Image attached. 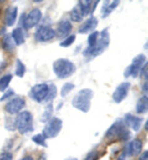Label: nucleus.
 Listing matches in <instances>:
<instances>
[{"label": "nucleus", "mask_w": 148, "mask_h": 160, "mask_svg": "<svg viewBox=\"0 0 148 160\" xmlns=\"http://www.w3.org/2000/svg\"><path fill=\"white\" fill-rule=\"evenodd\" d=\"M110 43V36L109 32V28H105L100 32V38L98 39L97 43L93 47L88 46L83 51V55L84 57L91 59L100 55L105 51Z\"/></svg>", "instance_id": "1"}, {"label": "nucleus", "mask_w": 148, "mask_h": 160, "mask_svg": "<svg viewBox=\"0 0 148 160\" xmlns=\"http://www.w3.org/2000/svg\"><path fill=\"white\" fill-rule=\"evenodd\" d=\"M131 133L126 128L123 119H116L105 132V137L109 140L127 141L130 139Z\"/></svg>", "instance_id": "2"}, {"label": "nucleus", "mask_w": 148, "mask_h": 160, "mask_svg": "<svg viewBox=\"0 0 148 160\" xmlns=\"http://www.w3.org/2000/svg\"><path fill=\"white\" fill-rule=\"evenodd\" d=\"M94 92L90 89H83L79 90L72 100V105L76 109L87 113L90 109L91 99Z\"/></svg>", "instance_id": "3"}, {"label": "nucleus", "mask_w": 148, "mask_h": 160, "mask_svg": "<svg viewBox=\"0 0 148 160\" xmlns=\"http://www.w3.org/2000/svg\"><path fill=\"white\" fill-rule=\"evenodd\" d=\"M53 71L59 79H66L72 76L76 71V67L66 58H59L53 63Z\"/></svg>", "instance_id": "4"}, {"label": "nucleus", "mask_w": 148, "mask_h": 160, "mask_svg": "<svg viewBox=\"0 0 148 160\" xmlns=\"http://www.w3.org/2000/svg\"><path fill=\"white\" fill-rule=\"evenodd\" d=\"M15 128L20 134H26L33 131V120L29 111L24 110L18 114L15 120Z\"/></svg>", "instance_id": "5"}, {"label": "nucleus", "mask_w": 148, "mask_h": 160, "mask_svg": "<svg viewBox=\"0 0 148 160\" xmlns=\"http://www.w3.org/2000/svg\"><path fill=\"white\" fill-rule=\"evenodd\" d=\"M63 122L58 118H52L47 122L46 125L43 129L42 135L46 139L55 138L62 130Z\"/></svg>", "instance_id": "6"}, {"label": "nucleus", "mask_w": 148, "mask_h": 160, "mask_svg": "<svg viewBox=\"0 0 148 160\" xmlns=\"http://www.w3.org/2000/svg\"><path fill=\"white\" fill-rule=\"evenodd\" d=\"M147 57L144 54H139L133 58L132 62L130 66H128L124 72V77L125 78H129L130 77H132L133 78H136L138 74L142 69L143 65L146 63Z\"/></svg>", "instance_id": "7"}, {"label": "nucleus", "mask_w": 148, "mask_h": 160, "mask_svg": "<svg viewBox=\"0 0 148 160\" xmlns=\"http://www.w3.org/2000/svg\"><path fill=\"white\" fill-rule=\"evenodd\" d=\"M48 93V85L47 84H37L30 88L29 97L37 102H45Z\"/></svg>", "instance_id": "8"}, {"label": "nucleus", "mask_w": 148, "mask_h": 160, "mask_svg": "<svg viewBox=\"0 0 148 160\" xmlns=\"http://www.w3.org/2000/svg\"><path fill=\"white\" fill-rule=\"evenodd\" d=\"M42 18V12L39 9H33L28 14L23 20V27L25 30H30L40 22Z\"/></svg>", "instance_id": "9"}, {"label": "nucleus", "mask_w": 148, "mask_h": 160, "mask_svg": "<svg viewBox=\"0 0 148 160\" xmlns=\"http://www.w3.org/2000/svg\"><path fill=\"white\" fill-rule=\"evenodd\" d=\"M55 36V30L48 26H40L34 34L35 40L40 43L51 41Z\"/></svg>", "instance_id": "10"}, {"label": "nucleus", "mask_w": 148, "mask_h": 160, "mask_svg": "<svg viewBox=\"0 0 148 160\" xmlns=\"http://www.w3.org/2000/svg\"><path fill=\"white\" fill-rule=\"evenodd\" d=\"M130 88L131 84L128 82H122L120 84H119L113 92L112 98L114 102L117 104L121 103L126 98Z\"/></svg>", "instance_id": "11"}, {"label": "nucleus", "mask_w": 148, "mask_h": 160, "mask_svg": "<svg viewBox=\"0 0 148 160\" xmlns=\"http://www.w3.org/2000/svg\"><path fill=\"white\" fill-rule=\"evenodd\" d=\"M25 101L21 98H15L9 100L4 106L6 112L11 115L18 113L25 107Z\"/></svg>", "instance_id": "12"}, {"label": "nucleus", "mask_w": 148, "mask_h": 160, "mask_svg": "<svg viewBox=\"0 0 148 160\" xmlns=\"http://www.w3.org/2000/svg\"><path fill=\"white\" fill-rule=\"evenodd\" d=\"M123 121L126 126L130 127L133 131H139L142 126L143 118L130 113H126L124 116V119Z\"/></svg>", "instance_id": "13"}, {"label": "nucleus", "mask_w": 148, "mask_h": 160, "mask_svg": "<svg viewBox=\"0 0 148 160\" xmlns=\"http://www.w3.org/2000/svg\"><path fill=\"white\" fill-rule=\"evenodd\" d=\"M72 30V25L69 21L64 20L60 21L57 25L56 31H55L56 36L59 38H64L67 37Z\"/></svg>", "instance_id": "14"}, {"label": "nucleus", "mask_w": 148, "mask_h": 160, "mask_svg": "<svg viewBox=\"0 0 148 160\" xmlns=\"http://www.w3.org/2000/svg\"><path fill=\"white\" fill-rule=\"evenodd\" d=\"M98 19L91 16V17L84 21V22L80 25L78 29V32L79 34H87L89 32L93 31L98 26Z\"/></svg>", "instance_id": "15"}, {"label": "nucleus", "mask_w": 148, "mask_h": 160, "mask_svg": "<svg viewBox=\"0 0 148 160\" xmlns=\"http://www.w3.org/2000/svg\"><path fill=\"white\" fill-rule=\"evenodd\" d=\"M18 15V8L17 7L10 6L6 9L4 12V22L7 26L11 27L14 25Z\"/></svg>", "instance_id": "16"}, {"label": "nucleus", "mask_w": 148, "mask_h": 160, "mask_svg": "<svg viewBox=\"0 0 148 160\" xmlns=\"http://www.w3.org/2000/svg\"><path fill=\"white\" fill-rule=\"evenodd\" d=\"M142 149V142L139 138H135L129 143L126 148V154L130 156L135 157L140 154Z\"/></svg>", "instance_id": "17"}, {"label": "nucleus", "mask_w": 148, "mask_h": 160, "mask_svg": "<svg viewBox=\"0 0 148 160\" xmlns=\"http://www.w3.org/2000/svg\"><path fill=\"white\" fill-rule=\"evenodd\" d=\"M109 1H104L103 2V6L101 8V18L103 19L106 18L113 11L119 6L120 2L119 1H113L111 4H109Z\"/></svg>", "instance_id": "18"}, {"label": "nucleus", "mask_w": 148, "mask_h": 160, "mask_svg": "<svg viewBox=\"0 0 148 160\" xmlns=\"http://www.w3.org/2000/svg\"><path fill=\"white\" fill-rule=\"evenodd\" d=\"M12 38H13L14 43L17 46H21L25 42L24 32L21 28H17L13 30L11 34Z\"/></svg>", "instance_id": "19"}, {"label": "nucleus", "mask_w": 148, "mask_h": 160, "mask_svg": "<svg viewBox=\"0 0 148 160\" xmlns=\"http://www.w3.org/2000/svg\"><path fill=\"white\" fill-rule=\"evenodd\" d=\"M148 110V98L147 95H143L138 100L136 105V112L138 114L146 113Z\"/></svg>", "instance_id": "20"}, {"label": "nucleus", "mask_w": 148, "mask_h": 160, "mask_svg": "<svg viewBox=\"0 0 148 160\" xmlns=\"http://www.w3.org/2000/svg\"><path fill=\"white\" fill-rule=\"evenodd\" d=\"M2 47L3 50L8 52H10L15 48V43H14L11 35L5 34L2 38Z\"/></svg>", "instance_id": "21"}, {"label": "nucleus", "mask_w": 148, "mask_h": 160, "mask_svg": "<svg viewBox=\"0 0 148 160\" xmlns=\"http://www.w3.org/2000/svg\"><path fill=\"white\" fill-rule=\"evenodd\" d=\"M92 1H79L78 8L80 10V12L83 17L88 15L91 12V5H92Z\"/></svg>", "instance_id": "22"}, {"label": "nucleus", "mask_w": 148, "mask_h": 160, "mask_svg": "<svg viewBox=\"0 0 148 160\" xmlns=\"http://www.w3.org/2000/svg\"><path fill=\"white\" fill-rule=\"evenodd\" d=\"M54 112V106L52 102L48 103L45 108L44 112L42 114L41 117V121L42 123H47L49 120L51 118V116H52Z\"/></svg>", "instance_id": "23"}, {"label": "nucleus", "mask_w": 148, "mask_h": 160, "mask_svg": "<svg viewBox=\"0 0 148 160\" xmlns=\"http://www.w3.org/2000/svg\"><path fill=\"white\" fill-rule=\"evenodd\" d=\"M69 16L71 20L73 21L74 22H81V21L83 20V16L82 15L78 6L75 7V8L72 9V11L70 12L69 13Z\"/></svg>", "instance_id": "24"}, {"label": "nucleus", "mask_w": 148, "mask_h": 160, "mask_svg": "<svg viewBox=\"0 0 148 160\" xmlns=\"http://www.w3.org/2000/svg\"><path fill=\"white\" fill-rule=\"evenodd\" d=\"M15 74L16 76L20 77V78H23L24 77L25 71H26V69H25V66L20 59L16 60V64H15Z\"/></svg>", "instance_id": "25"}, {"label": "nucleus", "mask_w": 148, "mask_h": 160, "mask_svg": "<svg viewBox=\"0 0 148 160\" xmlns=\"http://www.w3.org/2000/svg\"><path fill=\"white\" fill-rule=\"evenodd\" d=\"M12 79H13V76L10 74L4 75L0 78V92H4L8 88Z\"/></svg>", "instance_id": "26"}, {"label": "nucleus", "mask_w": 148, "mask_h": 160, "mask_svg": "<svg viewBox=\"0 0 148 160\" xmlns=\"http://www.w3.org/2000/svg\"><path fill=\"white\" fill-rule=\"evenodd\" d=\"M56 94H57L56 87L54 84H51L50 85H48V93L45 102H51L56 98Z\"/></svg>", "instance_id": "27"}, {"label": "nucleus", "mask_w": 148, "mask_h": 160, "mask_svg": "<svg viewBox=\"0 0 148 160\" xmlns=\"http://www.w3.org/2000/svg\"><path fill=\"white\" fill-rule=\"evenodd\" d=\"M31 139L33 142L36 143V144L38 146H41V147H47V144L46 143V138L43 137V136L42 135V133L34 135L32 137Z\"/></svg>", "instance_id": "28"}, {"label": "nucleus", "mask_w": 148, "mask_h": 160, "mask_svg": "<svg viewBox=\"0 0 148 160\" xmlns=\"http://www.w3.org/2000/svg\"><path fill=\"white\" fill-rule=\"evenodd\" d=\"M74 84L69 83V82H67V83H65L64 85L62 86V89H61V96L62 98H65L68 94H69L70 92H71L72 89L74 88Z\"/></svg>", "instance_id": "29"}, {"label": "nucleus", "mask_w": 148, "mask_h": 160, "mask_svg": "<svg viewBox=\"0 0 148 160\" xmlns=\"http://www.w3.org/2000/svg\"><path fill=\"white\" fill-rule=\"evenodd\" d=\"M98 36H99V32L98 31H94L92 33L89 35L88 38V43L89 47H93L95 46V43H97Z\"/></svg>", "instance_id": "30"}, {"label": "nucleus", "mask_w": 148, "mask_h": 160, "mask_svg": "<svg viewBox=\"0 0 148 160\" xmlns=\"http://www.w3.org/2000/svg\"><path fill=\"white\" fill-rule=\"evenodd\" d=\"M75 39H76L75 35H72V36H68L62 42H61L59 46L61 47H63V48H67V47H69L74 43Z\"/></svg>", "instance_id": "31"}, {"label": "nucleus", "mask_w": 148, "mask_h": 160, "mask_svg": "<svg viewBox=\"0 0 148 160\" xmlns=\"http://www.w3.org/2000/svg\"><path fill=\"white\" fill-rule=\"evenodd\" d=\"M98 158H99V152L95 150L89 152L84 160H98Z\"/></svg>", "instance_id": "32"}, {"label": "nucleus", "mask_w": 148, "mask_h": 160, "mask_svg": "<svg viewBox=\"0 0 148 160\" xmlns=\"http://www.w3.org/2000/svg\"><path fill=\"white\" fill-rule=\"evenodd\" d=\"M13 95H15V92H14L12 89H8V90H7L4 93V95L2 96L1 98H0V102H2V101L7 100V99L12 97Z\"/></svg>", "instance_id": "33"}, {"label": "nucleus", "mask_w": 148, "mask_h": 160, "mask_svg": "<svg viewBox=\"0 0 148 160\" xmlns=\"http://www.w3.org/2000/svg\"><path fill=\"white\" fill-rule=\"evenodd\" d=\"M140 76L142 79L147 80V62L145 63V64L143 65V67H142Z\"/></svg>", "instance_id": "34"}, {"label": "nucleus", "mask_w": 148, "mask_h": 160, "mask_svg": "<svg viewBox=\"0 0 148 160\" xmlns=\"http://www.w3.org/2000/svg\"><path fill=\"white\" fill-rule=\"evenodd\" d=\"M0 160H13V155L11 153L3 152L0 154Z\"/></svg>", "instance_id": "35"}, {"label": "nucleus", "mask_w": 148, "mask_h": 160, "mask_svg": "<svg viewBox=\"0 0 148 160\" xmlns=\"http://www.w3.org/2000/svg\"><path fill=\"white\" fill-rule=\"evenodd\" d=\"M11 119L12 118H8V120L6 121L5 128L8 129V130L13 131L15 128V125H13V122H12Z\"/></svg>", "instance_id": "36"}, {"label": "nucleus", "mask_w": 148, "mask_h": 160, "mask_svg": "<svg viewBox=\"0 0 148 160\" xmlns=\"http://www.w3.org/2000/svg\"><path fill=\"white\" fill-rule=\"evenodd\" d=\"M139 160H148V152L147 150L141 154Z\"/></svg>", "instance_id": "37"}, {"label": "nucleus", "mask_w": 148, "mask_h": 160, "mask_svg": "<svg viewBox=\"0 0 148 160\" xmlns=\"http://www.w3.org/2000/svg\"><path fill=\"white\" fill-rule=\"evenodd\" d=\"M126 151H124L120 156L118 157L117 160H126Z\"/></svg>", "instance_id": "38"}, {"label": "nucleus", "mask_w": 148, "mask_h": 160, "mask_svg": "<svg viewBox=\"0 0 148 160\" xmlns=\"http://www.w3.org/2000/svg\"><path fill=\"white\" fill-rule=\"evenodd\" d=\"M142 91L143 93L145 94V95H146V94L147 93V82H145V83L143 84V86L142 87Z\"/></svg>", "instance_id": "39"}, {"label": "nucleus", "mask_w": 148, "mask_h": 160, "mask_svg": "<svg viewBox=\"0 0 148 160\" xmlns=\"http://www.w3.org/2000/svg\"><path fill=\"white\" fill-rule=\"evenodd\" d=\"M93 3H94V4H93V8H91V12H90V13H93V12L95 11V8H96V7H97L98 4L99 3V1H95V2H94Z\"/></svg>", "instance_id": "40"}, {"label": "nucleus", "mask_w": 148, "mask_h": 160, "mask_svg": "<svg viewBox=\"0 0 148 160\" xmlns=\"http://www.w3.org/2000/svg\"><path fill=\"white\" fill-rule=\"evenodd\" d=\"M20 160H33V158L30 156H26V157H23V159H21Z\"/></svg>", "instance_id": "41"}, {"label": "nucleus", "mask_w": 148, "mask_h": 160, "mask_svg": "<svg viewBox=\"0 0 148 160\" xmlns=\"http://www.w3.org/2000/svg\"><path fill=\"white\" fill-rule=\"evenodd\" d=\"M5 32V28H2V30H0V35L4 33Z\"/></svg>", "instance_id": "42"}, {"label": "nucleus", "mask_w": 148, "mask_h": 160, "mask_svg": "<svg viewBox=\"0 0 148 160\" xmlns=\"http://www.w3.org/2000/svg\"><path fill=\"white\" fill-rule=\"evenodd\" d=\"M64 160H78V159H76V158H67V159H66Z\"/></svg>", "instance_id": "43"}, {"label": "nucleus", "mask_w": 148, "mask_h": 160, "mask_svg": "<svg viewBox=\"0 0 148 160\" xmlns=\"http://www.w3.org/2000/svg\"><path fill=\"white\" fill-rule=\"evenodd\" d=\"M147 121L146 122V123H145V130H147Z\"/></svg>", "instance_id": "44"}, {"label": "nucleus", "mask_w": 148, "mask_h": 160, "mask_svg": "<svg viewBox=\"0 0 148 160\" xmlns=\"http://www.w3.org/2000/svg\"><path fill=\"white\" fill-rule=\"evenodd\" d=\"M34 2H36V3H40V2H41L42 1H41V0H39V1H33Z\"/></svg>", "instance_id": "45"}]
</instances>
